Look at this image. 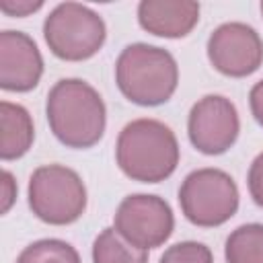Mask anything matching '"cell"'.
<instances>
[{
  "mask_svg": "<svg viewBox=\"0 0 263 263\" xmlns=\"http://www.w3.org/2000/svg\"><path fill=\"white\" fill-rule=\"evenodd\" d=\"M115 82L119 92L134 105L158 107L171 101L179 84L175 55L158 45L129 43L115 62Z\"/></svg>",
  "mask_w": 263,
  "mask_h": 263,
  "instance_id": "3957f363",
  "label": "cell"
},
{
  "mask_svg": "<svg viewBox=\"0 0 263 263\" xmlns=\"http://www.w3.org/2000/svg\"><path fill=\"white\" fill-rule=\"evenodd\" d=\"M41 8H43L41 0H0V10L6 16L23 18V16H29V14L41 10Z\"/></svg>",
  "mask_w": 263,
  "mask_h": 263,
  "instance_id": "ac0fdd59",
  "label": "cell"
},
{
  "mask_svg": "<svg viewBox=\"0 0 263 263\" xmlns=\"http://www.w3.org/2000/svg\"><path fill=\"white\" fill-rule=\"evenodd\" d=\"M179 158L181 148L175 132L158 119H134L117 136L115 160L132 181L160 183L177 171Z\"/></svg>",
  "mask_w": 263,
  "mask_h": 263,
  "instance_id": "7a4b0ae2",
  "label": "cell"
},
{
  "mask_svg": "<svg viewBox=\"0 0 263 263\" xmlns=\"http://www.w3.org/2000/svg\"><path fill=\"white\" fill-rule=\"evenodd\" d=\"M158 263H214V255L210 247L197 240H183L171 245Z\"/></svg>",
  "mask_w": 263,
  "mask_h": 263,
  "instance_id": "2e32d148",
  "label": "cell"
},
{
  "mask_svg": "<svg viewBox=\"0 0 263 263\" xmlns=\"http://www.w3.org/2000/svg\"><path fill=\"white\" fill-rule=\"evenodd\" d=\"M208 60L224 76L245 78L263 64V39L247 23H222L208 37Z\"/></svg>",
  "mask_w": 263,
  "mask_h": 263,
  "instance_id": "9c48e42d",
  "label": "cell"
},
{
  "mask_svg": "<svg viewBox=\"0 0 263 263\" xmlns=\"http://www.w3.org/2000/svg\"><path fill=\"white\" fill-rule=\"evenodd\" d=\"M45 117L55 140L74 150L99 144L107 127L103 97L92 84L80 78H62L49 88Z\"/></svg>",
  "mask_w": 263,
  "mask_h": 263,
  "instance_id": "6da1fadb",
  "label": "cell"
},
{
  "mask_svg": "<svg viewBox=\"0 0 263 263\" xmlns=\"http://www.w3.org/2000/svg\"><path fill=\"white\" fill-rule=\"evenodd\" d=\"M113 228L134 247L150 251L171 238L175 214L166 199L150 193H134L123 197L117 205Z\"/></svg>",
  "mask_w": 263,
  "mask_h": 263,
  "instance_id": "52a82bcc",
  "label": "cell"
},
{
  "mask_svg": "<svg viewBox=\"0 0 263 263\" xmlns=\"http://www.w3.org/2000/svg\"><path fill=\"white\" fill-rule=\"evenodd\" d=\"M247 187H249V193L253 197V201L263 208V152H259L251 166H249V175H247Z\"/></svg>",
  "mask_w": 263,
  "mask_h": 263,
  "instance_id": "e0dca14e",
  "label": "cell"
},
{
  "mask_svg": "<svg viewBox=\"0 0 263 263\" xmlns=\"http://www.w3.org/2000/svg\"><path fill=\"white\" fill-rule=\"evenodd\" d=\"M16 263H82L78 251L62 238H41L27 245Z\"/></svg>",
  "mask_w": 263,
  "mask_h": 263,
  "instance_id": "9a60e30c",
  "label": "cell"
},
{
  "mask_svg": "<svg viewBox=\"0 0 263 263\" xmlns=\"http://www.w3.org/2000/svg\"><path fill=\"white\" fill-rule=\"evenodd\" d=\"M92 263H148V251L127 242L111 226L97 234L92 242Z\"/></svg>",
  "mask_w": 263,
  "mask_h": 263,
  "instance_id": "4fadbf2b",
  "label": "cell"
},
{
  "mask_svg": "<svg viewBox=\"0 0 263 263\" xmlns=\"http://www.w3.org/2000/svg\"><path fill=\"white\" fill-rule=\"evenodd\" d=\"M240 193L236 181L222 168L191 171L179 187V205L183 216L199 228L226 224L238 210Z\"/></svg>",
  "mask_w": 263,
  "mask_h": 263,
  "instance_id": "8992f818",
  "label": "cell"
},
{
  "mask_svg": "<svg viewBox=\"0 0 263 263\" xmlns=\"http://www.w3.org/2000/svg\"><path fill=\"white\" fill-rule=\"evenodd\" d=\"M0 189H2V214H8V210L16 201V193H18L14 175L10 171H2V185H0Z\"/></svg>",
  "mask_w": 263,
  "mask_h": 263,
  "instance_id": "d6986e66",
  "label": "cell"
},
{
  "mask_svg": "<svg viewBox=\"0 0 263 263\" xmlns=\"http://www.w3.org/2000/svg\"><path fill=\"white\" fill-rule=\"evenodd\" d=\"M43 39L55 58L64 62H84L101 51L107 39V25L90 6L62 2L45 16Z\"/></svg>",
  "mask_w": 263,
  "mask_h": 263,
  "instance_id": "5b68a950",
  "label": "cell"
},
{
  "mask_svg": "<svg viewBox=\"0 0 263 263\" xmlns=\"http://www.w3.org/2000/svg\"><path fill=\"white\" fill-rule=\"evenodd\" d=\"M199 10L193 0H142L138 4V23L154 37L181 39L197 27Z\"/></svg>",
  "mask_w": 263,
  "mask_h": 263,
  "instance_id": "8fae6325",
  "label": "cell"
},
{
  "mask_svg": "<svg viewBox=\"0 0 263 263\" xmlns=\"http://www.w3.org/2000/svg\"><path fill=\"white\" fill-rule=\"evenodd\" d=\"M259 10H261V14H263V0H261V4H259Z\"/></svg>",
  "mask_w": 263,
  "mask_h": 263,
  "instance_id": "44dd1931",
  "label": "cell"
},
{
  "mask_svg": "<svg viewBox=\"0 0 263 263\" xmlns=\"http://www.w3.org/2000/svg\"><path fill=\"white\" fill-rule=\"evenodd\" d=\"M27 199L31 212L51 226L74 224L82 218L88 203L82 177L64 164L37 166L29 179Z\"/></svg>",
  "mask_w": 263,
  "mask_h": 263,
  "instance_id": "277c9868",
  "label": "cell"
},
{
  "mask_svg": "<svg viewBox=\"0 0 263 263\" xmlns=\"http://www.w3.org/2000/svg\"><path fill=\"white\" fill-rule=\"evenodd\" d=\"M226 263H263V224L251 222L234 228L224 245Z\"/></svg>",
  "mask_w": 263,
  "mask_h": 263,
  "instance_id": "5bb4252c",
  "label": "cell"
},
{
  "mask_svg": "<svg viewBox=\"0 0 263 263\" xmlns=\"http://www.w3.org/2000/svg\"><path fill=\"white\" fill-rule=\"evenodd\" d=\"M240 134L234 103L222 95H205L193 103L187 117V136L193 148L205 156L228 152Z\"/></svg>",
  "mask_w": 263,
  "mask_h": 263,
  "instance_id": "ba28073f",
  "label": "cell"
},
{
  "mask_svg": "<svg viewBox=\"0 0 263 263\" xmlns=\"http://www.w3.org/2000/svg\"><path fill=\"white\" fill-rule=\"evenodd\" d=\"M0 158L4 162L16 160L31 150L35 140V127L31 113L23 105L10 101L0 103Z\"/></svg>",
  "mask_w": 263,
  "mask_h": 263,
  "instance_id": "7c38bea8",
  "label": "cell"
},
{
  "mask_svg": "<svg viewBox=\"0 0 263 263\" xmlns=\"http://www.w3.org/2000/svg\"><path fill=\"white\" fill-rule=\"evenodd\" d=\"M43 76V55L23 31L0 33V88L8 92H29Z\"/></svg>",
  "mask_w": 263,
  "mask_h": 263,
  "instance_id": "30bf717a",
  "label": "cell"
},
{
  "mask_svg": "<svg viewBox=\"0 0 263 263\" xmlns=\"http://www.w3.org/2000/svg\"><path fill=\"white\" fill-rule=\"evenodd\" d=\"M249 107H251L255 121L263 127V78L253 84V88L249 92Z\"/></svg>",
  "mask_w": 263,
  "mask_h": 263,
  "instance_id": "ffe728a7",
  "label": "cell"
}]
</instances>
